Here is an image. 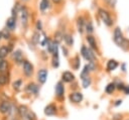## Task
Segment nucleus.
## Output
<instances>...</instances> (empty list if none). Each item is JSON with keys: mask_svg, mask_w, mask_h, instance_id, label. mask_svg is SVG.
<instances>
[{"mask_svg": "<svg viewBox=\"0 0 129 120\" xmlns=\"http://www.w3.org/2000/svg\"><path fill=\"white\" fill-rule=\"evenodd\" d=\"M62 40L64 41V43L69 46H72L74 44V37L72 34H69V33H64L63 36H62Z\"/></svg>", "mask_w": 129, "mask_h": 120, "instance_id": "obj_16", "label": "nucleus"}, {"mask_svg": "<svg viewBox=\"0 0 129 120\" xmlns=\"http://www.w3.org/2000/svg\"><path fill=\"white\" fill-rule=\"evenodd\" d=\"M81 54L83 55V57L89 62H94L96 56H95V53L94 51L92 50V48L86 46V45H83L82 48H81Z\"/></svg>", "mask_w": 129, "mask_h": 120, "instance_id": "obj_4", "label": "nucleus"}, {"mask_svg": "<svg viewBox=\"0 0 129 120\" xmlns=\"http://www.w3.org/2000/svg\"><path fill=\"white\" fill-rule=\"evenodd\" d=\"M32 70H33V66L28 61H24L23 62V72H24L25 76H27V77L31 76Z\"/></svg>", "mask_w": 129, "mask_h": 120, "instance_id": "obj_8", "label": "nucleus"}, {"mask_svg": "<svg viewBox=\"0 0 129 120\" xmlns=\"http://www.w3.org/2000/svg\"><path fill=\"white\" fill-rule=\"evenodd\" d=\"M20 2H22L23 4H25V3H28V2H30L31 0H19Z\"/></svg>", "mask_w": 129, "mask_h": 120, "instance_id": "obj_39", "label": "nucleus"}, {"mask_svg": "<svg viewBox=\"0 0 129 120\" xmlns=\"http://www.w3.org/2000/svg\"><path fill=\"white\" fill-rule=\"evenodd\" d=\"M11 16H13V17H17L18 16V11L14 7L11 8Z\"/></svg>", "mask_w": 129, "mask_h": 120, "instance_id": "obj_35", "label": "nucleus"}, {"mask_svg": "<svg viewBox=\"0 0 129 120\" xmlns=\"http://www.w3.org/2000/svg\"><path fill=\"white\" fill-rule=\"evenodd\" d=\"M13 120H16V119H13Z\"/></svg>", "mask_w": 129, "mask_h": 120, "instance_id": "obj_42", "label": "nucleus"}, {"mask_svg": "<svg viewBox=\"0 0 129 120\" xmlns=\"http://www.w3.org/2000/svg\"><path fill=\"white\" fill-rule=\"evenodd\" d=\"M21 84H22V82H21V80H18V81H15V82L13 83V88H14L15 90H19V89H20V87H21Z\"/></svg>", "mask_w": 129, "mask_h": 120, "instance_id": "obj_33", "label": "nucleus"}, {"mask_svg": "<svg viewBox=\"0 0 129 120\" xmlns=\"http://www.w3.org/2000/svg\"><path fill=\"white\" fill-rule=\"evenodd\" d=\"M50 5H51V1L50 0H40L39 1V5H38L39 6V10L43 13L47 9H49Z\"/></svg>", "mask_w": 129, "mask_h": 120, "instance_id": "obj_9", "label": "nucleus"}, {"mask_svg": "<svg viewBox=\"0 0 129 120\" xmlns=\"http://www.w3.org/2000/svg\"><path fill=\"white\" fill-rule=\"evenodd\" d=\"M62 36H63V33H62L60 30H57V31L54 33V41H56L57 43H59V42L62 40Z\"/></svg>", "mask_w": 129, "mask_h": 120, "instance_id": "obj_24", "label": "nucleus"}, {"mask_svg": "<svg viewBox=\"0 0 129 120\" xmlns=\"http://www.w3.org/2000/svg\"><path fill=\"white\" fill-rule=\"evenodd\" d=\"M55 112H56V107H55L54 105H52V104L46 106L45 109H44V113H45V115H48V116H51V115L55 114Z\"/></svg>", "mask_w": 129, "mask_h": 120, "instance_id": "obj_17", "label": "nucleus"}, {"mask_svg": "<svg viewBox=\"0 0 129 120\" xmlns=\"http://www.w3.org/2000/svg\"><path fill=\"white\" fill-rule=\"evenodd\" d=\"M12 48H13L12 44H8V45H1V46H0V56L4 58L7 54H9V53L11 52Z\"/></svg>", "mask_w": 129, "mask_h": 120, "instance_id": "obj_7", "label": "nucleus"}, {"mask_svg": "<svg viewBox=\"0 0 129 120\" xmlns=\"http://www.w3.org/2000/svg\"><path fill=\"white\" fill-rule=\"evenodd\" d=\"M63 93H64V88H63L61 82H58L55 86V94L58 98H61L63 96Z\"/></svg>", "mask_w": 129, "mask_h": 120, "instance_id": "obj_15", "label": "nucleus"}, {"mask_svg": "<svg viewBox=\"0 0 129 120\" xmlns=\"http://www.w3.org/2000/svg\"><path fill=\"white\" fill-rule=\"evenodd\" d=\"M2 39V34H1V31H0V40Z\"/></svg>", "mask_w": 129, "mask_h": 120, "instance_id": "obj_41", "label": "nucleus"}, {"mask_svg": "<svg viewBox=\"0 0 129 120\" xmlns=\"http://www.w3.org/2000/svg\"><path fill=\"white\" fill-rule=\"evenodd\" d=\"M11 110V106L8 102H2L0 105V112L2 114H8Z\"/></svg>", "mask_w": 129, "mask_h": 120, "instance_id": "obj_13", "label": "nucleus"}, {"mask_svg": "<svg viewBox=\"0 0 129 120\" xmlns=\"http://www.w3.org/2000/svg\"><path fill=\"white\" fill-rule=\"evenodd\" d=\"M104 1H105V3H106L108 6H110V7H112V8L115 7L116 2H117V0H104Z\"/></svg>", "mask_w": 129, "mask_h": 120, "instance_id": "obj_32", "label": "nucleus"}, {"mask_svg": "<svg viewBox=\"0 0 129 120\" xmlns=\"http://www.w3.org/2000/svg\"><path fill=\"white\" fill-rule=\"evenodd\" d=\"M59 65V62H58V55H53L52 57V66L54 68H57Z\"/></svg>", "mask_w": 129, "mask_h": 120, "instance_id": "obj_31", "label": "nucleus"}, {"mask_svg": "<svg viewBox=\"0 0 129 120\" xmlns=\"http://www.w3.org/2000/svg\"><path fill=\"white\" fill-rule=\"evenodd\" d=\"M121 102H122V101H121V100H120V101H117V103H116V104H115V105H116V106H118V105H119V104H121Z\"/></svg>", "mask_w": 129, "mask_h": 120, "instance_id": "obj_40", "label": "nucleus"}, {"mask_svg": "<svg viewBox=\"0 0 129 120\" xmlns=\"http://www.w3.org/2000/svg\"><path fill=\"white\" fill-rule=\"evenodd\" d=\"M53 4H55V5H58V4H60L61 2H62V0H50Z\"/></svg>", "mask_w": 129, "mask_h": 120, "instance_id": "obj_36", "label": "nucleus"}, {"mask_svg": "<svg viewBox=\"0 0 129 120\" xmlns=\"http://www.w3.org/2000/svg\"><path fill=\"white\" fill-rule=\"evenodd\" d=\"M86 40L88 42V44L90 45V48L92 49H97V42H96V38L92 35V34H87V37H86Z\"/></svg>", "mask_w": 129, "mask_h": 120, "instance_id": "obj_11", "label": "nucleus"}, {"mask_svg": "<svg viewBox=\"0 0 129 120\" xmlns=\"http://www.w3.org/2000/svg\"><path fill=\"white\" fill-rule=\"evenodd\" d=\"M74 61H75L74 68H75V69H79V67H80V58H79V56H76Z\"/></svg>", "mask_w": 129, "mask_h": 120, "instance_id": "obj_34", "label": "nucleus"}, {"mask_svg": "<svg viewBox=\"0 0 129 120\" xmlns=\"http://www.w3.org/2000/svg\"><path fill=\"white\" fill-rule=\"evenodd\" d=\"M6 70H7V62L3 59L1 62V64H0V72L1 73H4Z\"/></svg>", "mask_w": 129, "mask_h": 120, "instance_id": "obj_29", "label": "nucleus"}, {"mask_svg": "<svg viewBox=\"0 0 129 120\" xmlns=\"http://www.w3.org/2000/svg\"><path fill=\"white\" fill-rule=\"evenodd\" d=\"M1 34H2V39H5V40H9L11 37V31L8 30L6 27L1 30Z\"/></svg>", "mask_w": 129, "mask_h": 120, "instance_id": "obj_21", "label": "nucleus"}, {"mask_svg": "<svg viewBox=\"0 0 129 120\" xmlns=\"http://www.w3.org/2000/svg\"><path fill=\"white\" fill-rule=\"evenodd\" d=\"M18 112H19V114H20V116L21 117H23L27 112H28V109H27V107L26 106H23V105H21L20 107H19V110H18Z\"/></svg>", "mask_w": 129, "mask_h": 120, "instance_id": "obj_26", "label": "nucleus"}, {"mask_svg": "<svg viewBox=\"0 0 129 120\" xmlns=\"http://www.w3.org/2000/svg\"><path fill=\"white\" fill-rule=\"evenodd\" d=\"M12 58H13L17 64L23 63V54H22V51H21L20 49H16L15 51H13V53H12Z\"/></svg>", "mask_w": 129, "mask_h": 120, "instance_id": "obj_10", "label": "nucleus"}, {"mask_svg": "<svg viewBox=\"0 0 129 120\" xmlns=\"http://www.w3.org/2000/svg\"><path fill=\"white\" fill-rule=\"evenodd\" d=\"M85 31L87 32V34H93V32H94V25H93V22L91 20L86 22Z\"/></svg>", "mask_w": 129, "mask_h": 120, "instance_id": "obj_18", "label": "nucleus"}, {"mask_svg": "<svg viewBox=\"0 0 129 120\" xmlns=\"http://www.w3.org/2000/svg\"><path fill=\"white\" fill-rule=\"evenodd\" d=\"M82 81H83V87H84V88H88V87L91 85V79L89 78V76L83 77V78H82Z\"/></svg>", "mask_w": 129, "mask_h": 120, "instance_id": "obj_25", "label": "nucleus"}, {"mask_svg": "<svg viewBox=\"0 0 129 120\" xmlns=\"http://www.w3.org/2000/svg\"><path fill=\"white\" fill-rule=\"evenodd\" d=\"M35 29H36V31H41L42 30V22H41V20H37L36 21V23H35Z\"/></svg>", "mask_w": 129, "mask_h": 120, "instance_id": "obj_30", "label": "nucleus"}, {"mask_svg": "<svg viewBox=\"0 0 129 120\" xmlns=\"http://www.w3.org/2000/svg\"><path fill=\"white\" fill-rule=\"evenodd\" d=\"M16 25H17V17H13V16H10L6 19V22H5V27L10 30V31H14L15 28H16Z\"/></svg>", "mask_w": 129, "mask_h": 120, "instance_id": "obj_6", "label": "nucleus"}, {"mask_svg": "<svg viewBox=\"0 0 129 120\" xmlns=\"http://www.w3.org/2000/svg\"><path fill=\"white\" fill-rule=\"evenodd\" d=\"M98 15H99V17L101 18V20L103 21V23L105 25H107L109 27L113 25V19L111 17V13L107 9H105L103 7H100L98 9Z\"/></svg>", "mask_w": 129, "mask_h": 120, "instance_id": "obj_3", "label": "nucleus"}, {"mask_svg": "<svg viewBox=\"0 0 129 120\" xmlns=\"http://www.w3.org/2000/svg\"><path fill=\"white\" fill-rule=\"evenodd\" d=\"M114 90H115V84H113V83L109 84V85L106 87V92H107L108 94H111Z\"/></svg>", "mask_w": 129, "mask_h": 120, "instance_id": "obj_28", "label": "nucleus"}, {"mask_svg": "<svg viewBox=\"0 0 129 120\" xmlns=\"http://www.w3.org/2000/svg\"><path fill=\"white\" fill-rule=\"evenodd\" d=\"M74 79H75V76H74L71 72H64V73L62 74V80H63L64 82L70 83V82H72Z\"/></svg>", "mask_w": 129, "mask_h": 120, "instance_id": "obj_19", "label": "nucleus"}, {"mask_svg": "<svg viewBox=\"0 0 129 120\" xmlns=\"http://www.w3.org/2000/svg\"><path fill=\"white\" fill-rule=\"evenodd\" d=\"M7 82H8L7 76H6L4 73H2V74L0 75V85H5Z\"/></svg>", "mask_w": 129, "mask_h": 120, "instance_id": "obj_27", "label": "nucleus"}, {"mask_svg": "<svg viewBox=\"0 0 129 120\" xmlns=\"http://www.w3.org/2000/svg\"><path fill=\"white\" fill-rule=\"evenodd\" d=\"M18 16L20 18V22L22 24V26L24 28H26L28 26V23H29V16H30V13H29V8L25 5V4H22L20 10L18 11Z\"/></svg>", "mask_w": 129, "mask_h": 120, "instance_id": "obj_2", "label": "nucleus"}, {"mask_svg": "<svg viewBox=\"0 0 129 120\" xmlns=\"http://www.w3.org/2000/svg\"><path fill=\"white\" fill-rule=\"evenodd\" d=\"M86 18L83 16V15H80L78 16L77 18V21H76V25H77V29H78V32L80 34H83L85 32V25H86Z\"/></svg>", "mask_w": 129, "mask_h": 120, "instance_id": "obj_5", "label": "nucleus"}, {"mask_svg": "<svg viewBox=\"0 0 129 120\" xmlns=\"http://www.w3.org/2000/svg\"><path fill=\"white\" fill-rule=\"evenodd\" d=\"M123 90L125 91V93H126V94H129V87H128V86H124Z\"/></svg>", "mask_w": 129, "mask_h": 120, "instance_id": "obj_37", "label": "nucleus"}, {"mask_svg": "<svg viewBox=\"0 0 129 120\" xmlns=\"http://www.w3.org/2000/svg\"><path fill=\"white\" fill-rule=\"evenodd\" d=\"M46 78H47V71L44 70V69H43V70H40V71L38 72V75H37L38 81H39L41 84H43V83H45Z\"/></svg>", "mask_w": 129, "mask_h": 120, "instance_id": "obj_14", "label": "nucleus"}, {"mask_svg": "<svg viewBox=\"0 0 129 120\" xmlns=\"http://www.w3.org/2000/svg\"><path fill=\"white\" fill-rule=\"evenodd\" d=\"M61 49H62V52L64 53V55L67 56V55H68V50H67V48H66L64 46H62V47H61Z\"/></svg>", "mask_w": 129, "mask_h": 120, "instance_id": "obj_38", "label": "nucleus"}, {"mask_svg": "<svg viewBox=\"0 0 129 120\" xmlns=\"http://www.w3.org/2000/svg\"><path fill=\"white\" fill-rule=\"evenodd\" d=\"M26 91L30 94H37L38 92V87L35 84H29L26 88Z\"/></svg>", "mask_w": 129, "mask_h": 120, "instance_id": "obj_20", "label": "nucleus"}, {"mask_svg": "<svg viewBox=\"0 0 129 120\" xmlns=\"http://www.w3.org/2000/svg\"><path fill=\"white\" fill-rule=\"evenodd\" d=\"M70 99H71L72 102H74V103H80V102L83 100V95H82V93L76 92V93L71 94Z\"/></svg>", "mask_w": 129, "mask_h": 120, "instance_id": "obj_12", "label": "nucleus"}, {"mask_svg": "<svg viewBox=\"0 0 129 120\" xmlns=\"http://www.w3.org/2000/svg\"><path fill=\"white\" fill-rule=\"evenodd\" d=\"M117 67H118V63H117L116 61H114V59H110V61L108 62V64H107V69H108L109 71H113V70H115Z\"/></svg>", "mask_w": 129, "mask_h": 120, "instance_id": "obj_23", "label": "nucleus"}, {"mask_svg": "<svg viewBox=\"0 0 129 120\" xmlns=\"http://www.w3.org/2000/svg\"><path fill=\"white\" fill-rule=\"evenodd\" d=\"M40 36H41L40 31H35V32L32 34V37H31L32 42H33V43H35V44L39 43V41H40Z\"/></svg>", "mask_w": 129, "mask_h": 120, "instance_id": "obj_22", "label": "nucleus"}, {"mask_svg": "<svg viewBox=\"0 0 129 120\" xmlns=\"http://www.w3.org/2000/svg\"><path fill=\"white\" fill-rule=\"evenodd\" d=\"M113 39L114 41L124 50H127L129 48V40H127L122 33V30L120 27H116L113 32Z\"/></svg>", "mask_w": 129, "mask_h": 120, "instance_id": "obj_1", "label": "nucleus"}]
</instances>
